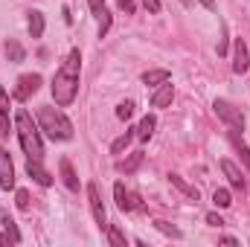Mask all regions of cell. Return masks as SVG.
Here are the masks:
<instances>
[{
  "mask_svg": "<svg viewBox=\"0 0 250 247\" xmlns=\"http://www.w3.org/2000/svg\"><path fill=\"white\" fill-rule=\"evenodd\" d=\"M79 76H82V53H79V50H70L67 59L62 62V67H59L56 76H53V84H50L53 99H56L59 108L73 105V99H76V93H79Z\"/></svg>",
  "mask_w": 250,
  "mask_h": 247,
  "instance_id": "cell-1",
  "label": "cell"
},
{
  "mask_svg": "<svg viewBox=\"0 0 250 247\" xmlns=\"http://www.w3.org/2000/svg\"><path fill=\"white\" fill-rule=\"evenodd\" d=\"M15 134L21 140V148H23L26 160H44L41 131H38V123H32L26 108H18V114H15Z\"/></svg>",
  "mask_w": 250,
  "mask_h": 247,
  "instance_id": "cell-2",
  "label": "cell"
},
{
  "mask_svg": "<svg viewBox=\"0 0 250 247\" xmlns=\"http://www.w3.org/2000/svg\"><path fill=\"white\" fill-rule=\"evenodd\" d=\"M38 128L50 140H73V123L64 117V111L53 108V105L38 108Z\"/></svg>",
  "mask_w": 250,
  "mask_h": 247,
  "instance_id": "cell-3",
  "label": "cell"
},
{
  "mask_svg": "<svg viewBox=\"0 0 250 247\" xmlns=\"http://www.w3.org/2000/svg\"><path fill=\"white\" fill-rule=\"evenodd\" d=\"M212 111L218 114V120L227 125V128H239V131L245 128V114H242L236 105H230L227 99H215V102H212Z\"/></svg>",
  "mask_w": 250,
  "mask_h": 247,
  "instance_id": "cell-4",
  "label": "cell"
},
{
  "mask_svg": "<svg viewBox=\"0 0 250 247\" xmlns=\"http://www.w3.org/2000/svg\"><path fill=\"white\" fill-rule=\"evenodd\" d=\"M87 198H90V212H93V221L99 224V230L108 227V212H105V204H102V195H99V186L87 184Z\"/></svg>",
  "mask_w": 250,
  "mask_h": 247,
  "instance_id": "cell-5",
  "label": "cell"
},
{
  "mask_svg": "<svg viewBox=\"0 0 250 247\" xmlns=\"http://www.w3.org/2000/svg\"><path fill=\"white\" fill-rule=\"evenodd\" d=\"M38 87H41V76H38V73H23V76L18 79L15 99H18V102H26L32 93H38Z\"/></svg>",
  "mask_w": 250,
  "mask_h": 247,
  "instance_id": "cell-6",
  "label": "cell"
},
{
  "mask_svg": "<svg viewBox=\"0 0 250 247\" xmlns=\"http://www.w3.org/2000/svg\"><path fill=\"white\" fill-rule=\"evenodd\" d=\"M114 198H117V206H120L123 212H134V209H143L140 198H137L134 192H128V189H125V184H117V186H114Z\"/></svg>",
  "mask_w": 250,
  "mask_h": 247,
  "instance_id": "cell-7",
  "label": "cell"
},
{
  "mask_svg": "<svg viewBox=\"0 0 250 247\" xmlns=\"http://www.w3.org/2000/svg\"><path fill=\"white\" fill-rule=\"evenodd\" d=\"M0 189H15V166L6 148H0Z\"/></svg>",
  "mask_w": 250,
  "mask_h": 247,
  "instance_id": "cell-8",
  "label": "cell"
},
{
  "mask_svg": "<svg viewBox=\"0 0 250 247\" xmlns=\"http://www.w3.org/2000/svg\"><path fill=\"white\" fill-rule=\"evenodd\" d=\"M250 70V53H248V44L242 38H236V50H233V73H248Z\"/></svg>",
  "mask_w": 250,
  "mask_h": 247,
  "instance_id": "cell-9",
  "label": "cell"
},
{
  "mask_svg": "<svg viewBox=\"0 0 250 247\" xmlns=\"http://www.w3.org/2000/svg\"><path fill=\"white\" fill-rule=\"evenodd\" d=\"M26 175H29L38 186H50L53 184V175L41 166V160H26Z\"/></svg>",
  "mask_w": 250,
  "mask_h": 247,
  "instance_id": "cell-10",
  "label": "cell"
},
{
  "mask_svg": "<svg viewBox=\"0 0 250 247\" xmlns=\"http://www.w3.org/2000/svg\"><path fill=\"white\" fill-rule=\"evenodd\" d=\"M172 96H175V87H172L169 82L157 84V90L151 93V108H166V105H172Z\"/></svg>",
  "mask_w": 250,
  "mask_h": 247,
  "instance_id": "cell-11",
  "label": "cell"
},
{
  "mask_svg": "<svg viewBox=\"0 0 250 247\" xmlns=\"http://www.w3.org/2000/svg\"><path fill=\"white\" fill-rule=\"evenodd\" d=\"M221 172L227 175V181H230L233 189H245V175H242V169L233 160H221Z\"/></svg>",
  "mask_w": 250,
  "mask_h": 247,
  "instance_id": "cell-12",
  "label": "cell"
},
{
  "mask_svg": "<svg viewBox=\"0 0 250 247\" xmlns=\"http://www.w3.org/2000/svg\"><path fill=\"white\" fill-rule=\"evenodd\" d=\"M9 131H12V123H9V93L0 84V134L9 137Z\"/></svg>",
  "mask_w": 250,
  "mask_h": 247,
  "instance_id": "cell-13",
  "label": "cell"
},
{
  "mask_svg": "<svg viewBox=\"0 0 250 247\" xmlns=\"http://www.w3.org/2000/svg\"><path fill=\"white\" fill-rule=\"evenodd\" d=\"M59 169H62L64 186H67L70 192H76V189H79V178H76V172H73V163H70L67 157H62V160H59Z\"/></svg>",
  "mask_w": 250,
  "mask_h": 247,
  "instance_id": "cell-14",
  "label": "cell"
},
{
  "mask_svg": "<svg viewBox=\"0 0 250 247\" xmlns=\"http://www.w3.org/2000/svg\"><path fill=\"white\" fill-rule=\"evenodd\" d=\"M230 143H233V148L242 154V160H245V166L250 169V148H248V143L242 140V134H239V128H230Z\"/></svg>",
  "mask_w": 250,
  "mask_h": 247,
  "instance_id": "cell-15",
  "label": "cell"
},
{
  "mask_svg": "<svg viewBox=\"0 0 250 247\" xmlns=\"http://www.w3.org/2000/svg\"><path fill=\"white\" fill-rule=\"evenodd\" d=\"M140 163H143V151H134V154H128V160H120V163H117V169H120L123 175H131V172L140 169Z\"/></svg>",
  "mask_w": 250,
  "mask_h": 247,
  "instance_id": "cell-16",
  "label": "cell"
},
{
  "mask_svg": "<svg viewBox=\"0 0 250 247\" xmlns=\"http://www.w3.org/2000/svg\"><path fill=\"white\" fill-rule=\"evenodd\" d=\"M154 128H157V120L151 117V114H146L143 120H140V128H137V137L146 143V140H151V134H154Z\"/></svg>",
  "mask_w": 250,
  "mask_h": 247,
  "instance_id": "cell-17",
  "label": "cell"
},
{
  "mask_svg": "<svg viewBox=\"0 0 250 247\" xmlns=\"http://www.w3.org/2000/svg\"><path fill=\"white\" fill-rule=\"evenodd\" d=\"M169 181H172V186H178V189H181L187 198H192V201H198V198H201V192H198V189H195L192 184H187L181 175H169Z\"/></svg>",
  "mask_w": 250,
  "mask_h": 247,
  "instance_id": "cell-18",
  "label": "cell"
},
{
  "mask_svg": "<svg viewBox=\"0 0 250 247\" xmlns=\"http://www.w3.org/2000/svg\"><path fill=\"white\" fill-rule=\"evenodd\" d=\"M163 82H169V70H146V73H143V84L157 87V84H163Z\"/></svg>",
  "mask_w": 250,
  "mask_h": 247,
  "instance_id": "cell-19",
  "label": "cell"
},
{
  "mask_svg": "<svg viewBox=\"0 0 250 247\" xmlns=\"http://www.w3.org/2000/svg\"><path fill=\"white\" fill-rule=\"evenodd\" d=\"M44 26H47L44 23V15L41 12H29V35L32 38H41L44 35Z\"/></svg>",
  "mask_w": 250,
  "mask_h": 247,
  "instance_id": "cell-20",
  "label": "cell"
},
{
  "mask_svg": "<svg viewBox=\"0 0 250 247\" xmlns=\"http://www.w3.org/2000/svg\"><path fill=\"white\" fill-rule=\"evenodd\" d=\"M105 233H108V245H114V247H125V245H128V239L123 236V230H120V227L108 224V227H105Z\"/></svg>",
  "mask_w": 250,
  "mask_h": 247,
  "instance_id": "cell-21",
  "label": "cell"
},
{
  "mask_svg": "<svg viewBox=\"0 0 250 247\" xmlns=\"http://www.w3.org/2000/svg\"><path fill=\"white\" fill-rule=\"evenodd\" d=\"M131 140H134V131L128 128V131H125L123 137H117V140H114V145H111V151H114V154H123L125 148L131 145Z\"/></svg>",
  "mask_w": 250,
  "mask_h": 247,
  "instance_id": "cell-22",
  "label": "cell"
},
{
  "mask_svg": "<svg viewBox=\"0 0 250 247\" xmlns=\"http://www.w3.org/2000/svg\"><path fill=\"white\" fill-rule=\"evenodd\" d=\"M6 56H9V62H23V47H21V44H18V41H12V38H9V41H6Z\"/></svg>",
  "mask_w": 250,
  "mask_h": 247,
  "instance_id": "cell-23",
  "label": "cell"
},
{
  "mask_svg": "<svg viewBox=\"0 0 250 247\" xmlns=\"http://www.w3.org/2000/svg\"><path fill=\"white\" fill-rule=\"evenodd\" d=\"M0 224H3V230L9 233V239H12L15 245H21V242H23V239H21V233H18V224H15L9 215H3V221H0Z\"/></svg>",
  "mask_w": 250,
  "mask_h": 247,
  "instance_id": "cell-24",
  "label": "cell"
},
{
  "mask_svg": "<svg viewBox=\"0 0 250 247\" xmlns=\"http://www.w3.org/2000/svg\"><path fill=\"white\" fill-rule=\"evenodd\" d=\"M212 204L221 206V209H227V206L233 204V201H230V192H227V189H215V192H212Z\"/></svg>",
  "mask_w": 250,
  "mask_h": 247,
  "instance_id": "cell-25",
  "label": "cell"
},
{
  "mask_svg": "<svg viewBox=\"0 0 250 247\" xmlns=\"http://www.w3.org/2000/svg\"><path fill=\"white\" fill-rule=\"evenodd\" d=\"M108 29H111V12H108V9H102V15H99V38H105V35H108Z\"/></svg>",
  "mask_w": 250,
  "mask_h": 247,
  "instance_id": "cell-26",
  "label": "cell"
},
{
  "mask_svg": "<svg viewBox=\"0 0 250 247\" xmlns=\"http://www.w3.org/2000/svg\"><path fill=\"white\" fill-rule=\"evenodd\" d=\"M154 227L160 230V233H166V236H172V239H181L184 233L178 230V227H172V224H166V221H154Z\"/></svg>",
  "mask_w": 250,
  "mask_h": 247,
  "instance_id": "cell-27",
  "label": "cell"
},
{
  "mask_svg": "<svg viewBox=\"0 0 250 247\" xmlns=\"http://www.w3.org/2000/svg\"><path fill=\"white\" fill-rule=\"evenodd\" d=\"M15 204H18V209H29V192L26 189H18L15 192Z\"/></svg>",
  "mask_w": 250,
  "mask_h": 247,
  "instance_id": "cell-28",
  "label": "cell"
},
{
  "mask_svg": "<svg viewBox=\"0 0 250 247\" xmlns=\"http://www.w3.org/2000/svg\"><path fill=\"white\" fill-rule=\"evenodd\" d=\"M131 114H134V102H128V99H125V102L117 105V117H120V120H128Z\"/></svg>",
  "mask_w": 250,
  "mask_h": 247,
  "instance_id": "cell-29",
  "label": "cell"
},
{
  "mask_svg": "<svg viewBox=\"0 0 250 247\" xmlns=\"http://www.w3.org/2000/svg\"><path fill=\"white\" fill-rule=\"evenodd\" d=\"M218 56H227V26L221 23V38H218Z\"/></svg>",
  "mask_w": 250,
  "mask_h": 247,
  "instance_id": "cell-30",
  "label": "cell"
},
{
  "mask_svg": "<svg viewBox=\"0 0 250 247\" xmlns=\"http://www.w3.org/2000/svg\"><path fill=\"white\" fill-rule=\"evenodd\" d=\"M87 6H90V12H93V15H102V9H105V0H87Z\"/></svg>",
  "mask_w": 250,
  "mask_h": 247,
  "instance_id": "cell-31",
  "label": "cell"
},
{
  "mask_svg": "<svg viewBox=\"0 0 250 247\" xmlns=\"http://www.w3.org/2000/svg\"><path fill=\"white\" fill-rule=\"evenodd\" d=\"M207 224H209V227H221V224H224V218H221V215H215V212H209V215H207Z\"/></svg>",
  "mask_w": 250,
  "mask_h": 247,
  "instance_id": "cell-32",
  "label": "cell"
},
{
  "mask_svg": "<svg viewBox=\"0 0 250 247\" xmlns=\"http://www.w3.org/2000/svg\"><path fill=\"white\" fill-rule=\"evenodd\" d=\"M143 6H146L151 15H157V12H160V0H143Z\"/></svg>",
  "mask_w": 250,
  "mask_h": 247,
  "instance_id": "cell-33",
  "label": "cell"
},
{
  "mask_svg": "<svg viewBox=\"0 0 250 247\" xmlns=\"http://www.w3.org/2000/svg\"><path fill=\"white\" fill-rule=\"evenodd\" d=\"M120 9H125V15H134V0H117Z\"/></svg>",
  "mask_w": 250,
  "mask_h": 247,
  "instance_id": "cell-34",
  "label": "cell"
},
{
  "mask_svg": "<svg viewBox=\"0 0 250 247\" xmlns=\"http://www.w3.org/2000/svg\"><path fill=\"white\" fill-rule=\"evenodd\" d=\"M6 245H15V242L9 239V233H3V236H0V247H6Z\"/></svg>",
  "mask_w": 250,
  "mask_h": 247,
  "instance_id": "cell-35",
  "label": "cell"
},
{
  "mask_svg": "<svg viewBox=\"0 0 250 247\" xmlns=\"http://www.w3.org/2000/svg\"><path fill=\"white\" fill-rule=\"evenodd\" d=\"M221 242L224 245H239V239H233V236H221Z\"/></svg>",
  "mask_w": 250,
  "mask_h": 247,
  "instance_id": "cell-36",
  "label": "cell"
},
{
  "mask_svg": "<svg viewBox=\"0 0 250 247\" xmlns=\"http://www.w3.org/2000/svg\"><path fill=\"white\" fill-rule=\"evenodd\" d=\"M198 3H201L204 9H215V0H198Z\"/></svg>",
  "mask_w": 250,
  "mask_h": 247,
  "instance_id": "cell-37",
  "label": "cell"
},
{
  "mask_svg": "<svg viewBox=\"0 0 250 247\" xmlns=\"http://www.w3.org/2000/svg\"><path fill=\"white\" fill-rule=\"evenodd\" d=\"M184 3H187V6H189V3H192V0H184Z\"/></svg>",
  "mask_w": 250,
  "mask_h": 247,
  "instance_id": "cell-38",
  "label": "cell"
}]
</instances>
